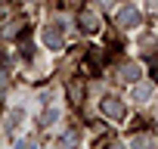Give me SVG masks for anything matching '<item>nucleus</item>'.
<instances>
[{
	"mask_svg": "<svg viewBox=\"0 0 158 149\" xmlns=\"http://www.w3.org/2000/svg\"><path fill=\"white\" fill-rule=\"evenodd\" d=\"M81 28L84 31H96L99 25H96V16L93 13H81Z\"/></svg>",
	"mask_w": 158,
	"mask_h": 149,
	"instance_id": "7",
	"label": "nucleus"
},
{
	"mask_svg": "<svg viewBox=\"0 0 158 149\" xmlns=\"http://www.w3.org/2000/svg\"><path fill=\"white\" fill-rule=\"evenodd\" d=\"M149 96H152V84H146V81H133V100L136 103H149Z\"/></svg>",
	"mask_w": 158,
	"mask_h": 149,
	"instance_id": "5",
	"label": "nucleus"
},
{
	"mask_svg": "<svg viewBox=\"0 0 158 149\" xmlns=\"http://www.w3.org/2000/svg\"><path fill=\"white\" fill-rule=\"evenodd\" d=\"M62 40H65L62 25H59V22H50V25L44 28V44H47L50 50H62Z\"/></svg>",
	"mask_w": 158,
	"mask_h": 149,
	"instance_id": "1",
	"label": "nucleus"
},
{
	"mask_svg": "<svg viewBox=\"0 0 158 149\" xmlns=\"http://www.w3.org/2000/svg\"><path fill=\"white\" fill-rule=\"evenodd\" d=\"M56 118H59V106H53V103H50V106H47V112H44V127H50Z\"/></svg>",
	"mask_w": 158,
	"mask_h": 149,
	"instance_id": "8",
	"label": "nucleus"
},
{
	"mask_svg": "<svg viewBox=\"0 0 158 149\" xmlns=\"http://www.w3.org/2000/svg\"><path fill=\"white\" fill-rule=\"evenodd\" d=\"M22 121H25V106H13V112L6 115V134L13 137V134L22 127Z\"/></svg>",
	"mask_w": 158,
	"mask_h": 149,
	"instance_id": "4",
	"label": "nucleus"
},
{
	"mask_svg": "<svg viewBox=\"0 0 158 149\" xmlns=\"http://www.w3.org/2000/svg\"><path fill=\"white\" fill-rule=\"evenodd\" d=\"M115 22H118L121 28H136V25H139V10H136V6H121L118 16H115Z\"/></svg>",
	"mask_w": 158,
	"mask_h": 149,
	"instance_id": "2",
	"label": "nucleus"
},
{
	"mask_svg": "<svg viewBox=\"0 0 158 149\" xmlns=\"http://www.w3.org/2000/svg\"><path fill=\"white\" fill-rule=\"evenodd\" d=\"M3 87H6V74L0 71V93H3Z\"/></svg>",
	"mask_w": 158,
	"mask_h": 149,
	"instance_id": "9",
	"label": "nucleus"
},
{
	"mask_svg": "<svg viewBox=\"0 0 158 149\" xmlns=\"http://www.w3.org/2000/svg\"><path fill=\"white\" fill-rule=\"evenodd\" d=\"M136 78H139V65H124V68H121V81L133 84Z\"/></svg>",
	"mask_w": 158,
	"mask_h": 149,
	"instance_id": "6",
	"label": "nucleus"
},
{
	"mask_svg": "<svg viewBox=\"0 0 158 149\" xmlns=\"http://www.w3.org/2000/svg\"><path fill=\"white\" fill-rule=\"evenodd\" d=\"M102 112L118 121V118H124V103H121L118 96H106V100H102Z\"/></svg>",
	"mask_w": 158,
	"mask_h": 149,
	"instance_id": "3",
	"label": "nucleus"
}]
</instances>
